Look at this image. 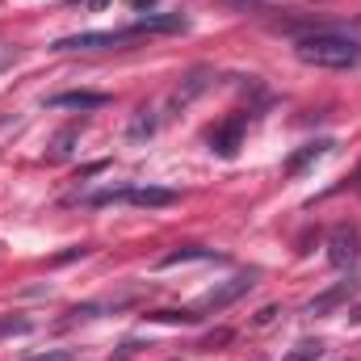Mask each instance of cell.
Instances as JSON below:
<instances>
[{"label": "cell", "mask_w": 361, "mask_h": 361, "mask_svg": "<svg viewBox=\"0 0 361 361\" xmlns=\"http://www.w3.org/2000/svg\"><path fill=\"white\" fill-rule=\"evenodd\" d=\"M85 4H89V8H105V4H109V0H85Z\"/></svg>", "instance_id": "7402d4cb"}, {"label": "cell", "mask_w": 361, "mask_h": 361, "mask_svg": "<svg viewBox=\"0 0 361 361\" xmlns=\"http://www.w3.org/2000/svg\"><path fill=\"white\" fill-rule=\"evenodd\" d=\"M80 139V126H68V130H59L55 139H51V160H63L68 152H72V143Z\"/></svg>", "instance_id": "4fadbf2b"}, {"label": "cell", "mask_w": 361, "mask_h": 361, "mask_svg": "<svg viewBox=\"0 0 361 361\" xmlns=\"http://www.w3.org/2000/svg\"><path fill=\"white\" fill-rule=\"evenodd\" d=\"M210 80H214V72H210V68H193V72L177 85V92L169 97V109H185L193 97H202V92L210 89Z\"/></svg>", "instance_id": "52a82bcc"}, {"label": "cell", "mask_w": 361, "mask_h": 361, "mask_svg": "<svg viewBox=\"0 0 361 361\" xmlns=\"http://www.w3.org/2000/svg\"><path fill=\"white\" fill-rule=\"evenodd\" d=\"M156 126H160L156 109H147V105H143V109L135 114V122H130V130H126V135H130V139L139 143V139H152V135H156Z\"/></svg>", "instance_id": "7c38bea8"}, {"label": "cell", "mask_w": 361, "mask_h": 361, "mask_svg": "<svg viewBox=\"0 0 361 361\" xmlns=\"http://www.w3.org/2000/svg\"><path fill=\"white\" fill-rule=\"evenodd\" d=\"M147 319H160V324H197L202 315L197 311H152Z\"/></svg>", "instance_id": "9a60e30c"}, {"label": "cell", "mask_w": 361, "mask_h": 361, "mask_svg": "<svg viewBox=\"0 0 361 361\" xmlns=\"http://www.w3.org/2000/svg\"><path fill=\"white\" fill-rule=\"evenodd\" d=\"M8 63H13V51H8V47H0V68H8Z\"/></svg>", "instance_id": "ffe728a7"}, {"label": "cell", "mask_w": 361, "mask_h": 361, "mask_svg": "<svg viewBox=\"0 0 361 361\" xmlns=\"http://www.w3.org/2000/svg\"><path fill=\"white\" fill-rule=\"evenodd\" d=\"M353 319H361V307H357V311H353Z\"/></svg>", "instance_id": "603a6c76"}, {"label": "cell", "mask_w": 361, "mask_h": 361, "mask_svg": "<svg viewBox=\"0 0 361 361\" xmlns=\"http://www.w3.org/2000/svg\"><path fill=\"white\" fill-rule=\"evenodd\" d=\"M47 105L51 109H101V105H109V97L105 92H55V97H47Z\"/></svg>", "instance_id": "9c48e42d"}, {"label": "cell", "mask_w": 361, "mask_h": 361, "mask_svg": "<svg viewBox=\"0 0 361 361\" xmlns=\"http://www.w3.org/2000/svg\"><path fill=\"white\" fill-rule=\"evenodd\" d=\"M185 30V17L180 13H152L135 25H122V30H85V34H72V38H59L55 51H109V47H122L130 38H143V34H177Z\"/></svg>", "instance_id": "6da1fadb"}, {"label": "cell", "mask_w": 361, "mask_h": 361, "mask_svg": "<svg viewBox=\"0 0 361 361\" xmlns=\"http://www.w3.org/2000/svg\"><path fill=\"white\" fill-rule=\"evenodd\" d=\"M319 357H324V345H319V341H302L286 361H319Z\"/></svg>", "instance_id": "2e32d148"}, {"label": "cell", "mask_w": 361, "mask_h": 361, "mask_svg": "<svg viewBox=\"0 0 361 361\" xmlns=\"http://www.w3.org/2000/svg\"><path fill=\"white\" fill-rule=\"evenodd\" d=\"M353 290H357V281H353V277H345V281H336L332 290L315 294V298H311V302L302 307V315H328V311H336V307H341V302H345V298H349Z\"/></svg>", "instance_id": "ba28073f"}, {"label": "cell", "mask_w": 361, "mask_h": 361, "mask_svg": "<svg viewBox=\"0 0 361 361\" xmlns=\"http://www.w3.org/2000/svg\"><path fill=\"white\" fill-rule=\"evenodd\" d=\"M173 202H177V189H160V185H122L89 197V206H139V210H160Z\"/></svg>", "instance_id": "3957f363"}, {"label": "cell", "mask_w": 361, "mask_h": 361, "mask_svg": "<svg viewBox=\"0 0 361 361\" xmlns=\"http://www.w3.org/2000/svg\"><path fill=\"white\" fill-rule=\"evenodd\" d=\"M185 261H223L219 252H210V248H197V244H185L177 252H169V257H160V269H173V265H185Z\"/></svg>", "instance_id": "8fae6325"}, {"label": "cell", "mask_w": 361, "mask_h": 361, "mask_svg": "<svg viewBox=\"0 0 361 361\" xmlns=\"http://www.w3.org/2000/svg\"><path fill=\"white\" fill-rule=\"evenodd\" d=\"M332 152V139H315V143H307L302 152H294L290 160H286V177H298L311 160H319V156H328Z\"/></svg>", "instance_id": "30bf717a"}, {"label": "cell", "mask_w": 361, "mask_h": 361, "mask_svg": "<svg viewBox=\"0 0 361 361\" xmlns=\"http://www.w3.org/2000/svg\"><path fill=\"white\" fill-rule=\"evenodd\" d=\"M294 55H298L302 63H311V68H332V72L361 68V42L357 38H349V34H332V30L298 38Z\"/></svg>", "instance_id": "7a4b0ae2"}, {"label": "cell", "mask_w": 361, "mask_h": 361, "mask_svg": "<svg viewBox=\"0 0 361 361\" xmlns=\"http://www.w3.org/2000/svg\"><path fill=\"white\" fill-rule=\"evenodd\" d=\"M273 315H277V307H265V311L257 315V324H273Z\"/></svg>", "instance_id": "d6986e66"}, {"label": "cell", "mask_w": 361, "mask_h": 361, "mask_svg": "<svg viewBox=\"0 0 361 361\" xmlns=\"http://www.w3.org/2000/svg\"><path fill=\"white\" fill-rule=\"evenodd\" d=\"M244 130H248V109H240V114H231L223 126H214V130L206 135V143H210L214 156L231 160V156L240 152V143H244Z\"/></svg>", "instance_id": "277c9868"}, {"label": "cell", "mask_w": 361, "mask_h": 361, "mask_svg": "<svg viewBox=\"0 0 361 361\" xmlns=\"http://www.w3.org/2000/svg\"><path fill=\"white\" fill-rule=\"evenodd\" d=\"M130 4H135V8H139V13H143V8H152V4H156V0H130Z\"/></svg>", "instance_id": "44dd1931"}, {"label": "cell", "mask_w": 361, "mask_h": 361, "mask_svg": "<svg viewBox=\"0 0 361 361\" xmlns=\"http://www.w3.org/2000/svg\"><path fill=\"white\" fill-rule=\"evenodd\" d=\"M30 328H34V324H30L25 315H0V341H4V336H25Z\"/></svg>", "instance_id": "5bb4252c"}, {"label": "cell", "mask_w": 361, "mask_h": 361, "mask_svg": "<svg viewBox=\"0 0 361 361\" xmlns=\"http://www.w3.org/2000/svg\"><path fill=\"white\" fill-rule=\"evenodd\" d=\"M252 286H257V273H235V277H227L223 286H214V290L193 307V311H197V315H206V311H223V307H231L235 298H244Z\"/></svg>", "instance_id": "5b68a950"}, {"label": "cell", "mask_w": 361, "mask_h": 361, "mask_svg": "<svg viewBox=\"0 0 361 361\" xmlns=\"http://www.w3.org/2000/svg\"><path fill=\"white\" fill-rule=\"evenodd\" d=\"M227 341H231V332L223 328V332H210V336L202 341V349H214V345H227Z\"/></svg>", "instance_id": "ac0fdd59"}, {"label": "cell", "mask_w": 361, "mask_h": 361, "mask_svg": "<svg viewBox=\"0 0 361 361\" xmlns=\"http://www.w3.org/2000/svg\"><path fill=\"white\" fill-rule=\"evenodd\" d=\"M357 257H361L357 223H336V227H332V235H328V261H332L336 269H349Z\"/></svg>", "instance_id": "8992f818"}, {"label": "cell", "mask_w": 361, "mask_h": 361, "mask_svg": "<svg viewBox=\"0 0 361 361\" xmlns=\"http://www.w3.org/2000/svg\"><path fill=\"white\" fill-rule=\"evenodd\" d=\"M21 361H76V349H47V353H30Z\"/></svg>", "instance_id": "e0dca14e"}]
</instances>
